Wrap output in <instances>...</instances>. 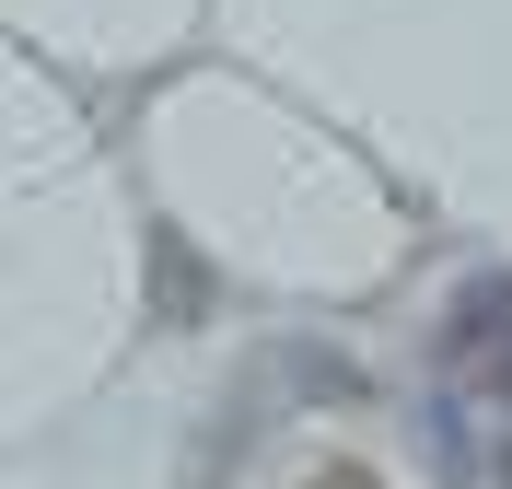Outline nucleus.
<instances>
[{
  "mask_svg": "<svg viewBox=\"0 0 512 489\" xmlns=\"http://www.w3.org/2000/svg\"><path fill=\"white\" fill-rule=\"evenodd\" d=\"M501 478H512V443H501Z\"/></svg>",
  "mask_w": 512,
  "mask_h": 489,
  "instance_id": "5",
  "label": "nucleus"
},
{
  "mask_svg": "<svg viewBox=\"0 0 512 489\" xmlns=\"http://www.w3.org/2000/svg\"><path fill=\"white\" fill-rule=\"evenodd\" d=\"M501 315H512V292H501V280H478V292L454 303V350H478V338H489Z\"/></svg>",
  "mask_w": 512,
  "mask_h": 489,
  "instance_id": "2",
  "label": "nucleus"
},
{
  "mask_svg": "<svg viewBox=\"0 0 512 489\" xmlns=\"http://www.w3.org/2000/svg\"><path fill=\"white\" fill-rule=\"evenodd\" d=\"M152 292H163V315H175V326H198V315H210V268L187 257V233H175V222L152 233Z\"/></svg>",
  "mask_w": 512,
  "mask_h": 489,
  "instance_id": "1",
  "label": "nucleus"
},
{
  "mask_svg": "<svg viewBox=\"0 0 512 489\" xmlns=\"http://www.w3.org/2000/svg\"><path fill=\"white\" fill-rule=\"evenodd\" d=\"M315 489H373V466H350V455H338V466H315Z\"/></svg>",
  "mask_w": 512,
  "mask_h": 489,
  "instance_id": "3",
  "label": "nucleus"
},
{
  "mask_svg": "<svg viewBox=\"0 0 512 489\" xmlns=\"http://www.w3.org/2000/svg\"><path fill=\"white\" fill-rule=\"evenodd\" d=\"M489 396H501V408H512V361H501V373H489Z\"/></svg>",
  "mask_w": 512,
  "mask_h": 489,
  "instance_id": "4",
  "label": "nucleus"
}]
</instances>
